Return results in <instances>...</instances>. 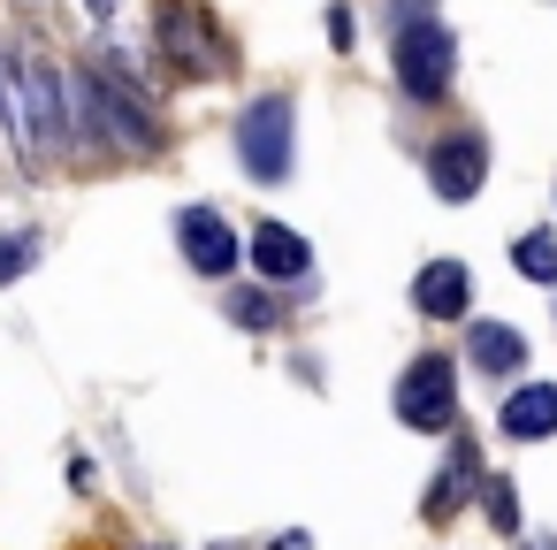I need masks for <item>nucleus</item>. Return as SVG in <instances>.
I'll list each match as a JSON object with an SVG mask.
<instances>
[{"label":"nucleus","mask_w":557,"mask_h":550,"mask_svg":"<svg viewBox=\"0 0 557 550\" xmlns=\"http://www.w3.org/2000/svg\"><path fill=\"white\" fill-rule=\"evenodd\" d=\"M70 115H77V131H85L92 146H108V154H131V161H153V154L169 146V131H161L153 100H146L138 85L108 77L100 62L70 77Z\"/></svg>","instance_id":"f257e3e1"},{"label":"nucleus","mask_w":557,"mask_h":550,"mask_svg":"<svg viewBox=\"0 0 557 550\" xmlns=\"http://www.w3.org/2000/svg\"><path fill=\"white\" fill-rule=\"evenodd\" d=\"M70 138H77L70 77H62L47 54H16V161H24V169H47Z\"/></svg>","instance_id":"f03ea898"},{"label":"nucleus","mask_w":557,"mask_h":550,"mask_svg":"<svg viewBox=\"0 0 557 550\" xmlns=\"http://www.w3.org/2000/svg\"><path fill=\"white\" fill-rule=\"evenodd\" d=\"M153 47L184 77H222L230 70V39L214 32V16L199 0H153Z\"/></svg>","instance_id":"7ed1b4c3"},{"label":"nucleus","mask_w":557,"mask_h":550,"mask_svg":"<svg viewBox=\"0 0 557 550\" xmlns=\"http://www.w3.org/2000/svg\"><path fill=\"white\" fill-rule=\"evenodd\" d=\"M389 70H397L405 100H443L450 77H458V39H450V24H435V16L397 24V39H389Z\"/></svg>","instance_id":"20e7f679"},{"label":"nucleus","mask_w":557,"mask_h":550,"mask_svg":"<svg viewBox=\"0 0 557 550\" xmlns=\"http://www.w3.org/2000/svg\"><path fill=\"white\" fill-rule=\"evenodd\" d=\"M290 146H298V123H290V93H260L245 115H237V161L252 184H283L290 176Z\"/></svg>","instance_id":"39448f33"},{"label":"nucleus","mask_w":557,"mask_h":550,"mask_svg":"<svg viewBox=\"0 0 557 550\" xmlns=\"http://www.w3.org/2000/svg\"><path fill=\"white\" fill-rule=\"evenodd\" d=\"M397 420H405V428H420V436L458 428V375H450V359H443V352H420V359L397 375Z\"/></svg>","instance_id":"423d86ee"},{"label":"nucleus","mask_w":557,"mask_h":550,"mask_svg":"<svg viewBox=\"0 0 557 550\" xmlns=\"http://www.w3.org/2000/svg\"><path fill=\"white\" fill-rule=\"evenodd\" d=\"M428 184H435V199H473L481 184H488V138L481 131H450V138H435L428 146Z\"/></svg>","instance_id":"0eeeda50"},{"label":"nucleus","mask_w":557,"mask_h":550,"mask_svg":"<svg viewBox=\"0 0 557 550\" xmlns=\"http://www.w3.org/2000/svg\"><path fill=\"white\" fill-rule=\"evenodd\" d=\"M176 245H184V260H191L199 276H230L237 253H245L222 207H184V215H176Z\"/></svg>","instance_id":"6e6552de"},{"label":"nucleus","mask_w":557,"mask_h":550,"mask_svg":"<svg viewBox=\"0 0 557 550\" xmlns=\"http://www.w3.org/2000/svg\"><path fill=\"white\" fill-rule=\"evenodd\" d=\"M245 253H252V268L268 276V283H298V276H313V245L290 230V222H252V237H245Z\"/></svg>","instance_id":"1a4fd4ad"},{"label":"nucleus","mask_w":557,"mask_h":550,"mask_svg":"<svg viewBox=\"0 0 557 550\" xmlns=\"http://www.w3.org/2000/svg\"><path fill=\"white\" fill-rule=\"evenodd\" d=\"M412 306H420L428 321H458V314L473 306V276H466L458 260H428V268L412 276Z\"/></svg>","instance_id":"9d476101"},{"label":"nucleus","mask_w":557,"mask_h":550,"mask_svg":"<svg viewBox=\"0 0 557 550\" xmlns=\"http://www.w3.org/2000/svg\"><path fill=\"white\" fill-rule=\"evenodd\" d=\"M496 428H504L511 443H542V436H557V382H519V390L504 398Z\"/></svg>","instance_id":"9b49d317"},{"label":"nucleus","mask_w":557,"mask_h":550,"mask_svg":"<svg viewBox=\"0 0 557 550\" xmlns=\"http://www.w3.org/2000/svg\"><path fill=\"white\" fill-rule=\"evenodd\" d=\"M473 489H481V459H473V443H466V436H450V459H443V474H435V489H428V504H420V512H428V527H443Z\"/></svg>","instance_id":"f8f14e48"},{"label":"nucleus","mask_w":557,"mask_h":550,"mask_svg":"<svg viewBox=\"0 0 557 550\" xmlns=\"http://www.w3.org/2000/svg\"><path fill=\"white\" fill-rule=\"evenodd\" d=\"M466 367L511 375V367H527V337H519L511 321H473V329H466Z\"/></svg>","instance_id":"ddd939ff"},{"label":"nucleus","mask_w":557,"mask_h":550,"mask_svg":"<svg viewBox=\"0 0 557 550\" xmlns=\"http://www.w3.org/2000/svg\"><path fill=\"white\" fill-rule=\"evenodd\" d=\"M511 268H519L527 283H557V237H549V230H527V237L511 245Z\"/></svg>","instance_id":"4468645a"},{"label":"nucleus","mask_w":557,"mask_h":550,"mask_svg":"<svg viewBox=\"0 0 557 550\" xmlns=\"http://www.w3.org/2000/svg\"><path fill=\"white\" fill-rule=\"evenodd\" d=\"M230 321H237V329H275V321H283V298H275L268 283H260V291H230Z\"/></svg>","instance_id":"2eb2a0df"},{"label":"nucleus","mask_w":557,"mask_h":550,"mask_svg":"<svg viewBox=\"0 0 557 550\" xmlns=\"http://www.w3.org/2000/svg\"><path fill=\"white\" fill-rule=\"evenodd\" d=\"M39 268V230H0V283H16Z\"/></svg>","instance_id":"dca6fc26"},{"label":"nucleus","mask_w":557,"mask_h":550,"mask_svg":"<svg viewBox=\"0 0 557 550\" xmlns=\"http://www.w3.org/2000/svg\"><path fill=\"white\" fill-rule=\"evenodd\" d=\"M481 504H488V520H496L504 535L519 527V497H511V481H504V474H488V481H481Z\"/></svg>","instance_id":"f3484780"},{"label":"nucleus","mask_w":557,"mask_h":550,"mask_svg":"<svg viewBox=\"0 0 557 550\" xmlns=\"http://www.w3.org/2000/svg\"><path fill=\"white\" fill-rule=\"evenodd\" d=\"M0 138L16 146V62L0 54Z\"/></svg>","instance_id":"a211bd4d"},{"label":"nucleus","mask_w":557,"mask_h":550,"mask_svg":"<svg viewBox=\"0 0 557 550\" xmlns=\"http://www.w3.org/2000/svg\"><path fill=\"white\" fill-rule=\"evenodd\" d=\"M115 9H123V0H85V16H92V24H115Z\"/></svg>","instance_id":"6ab92c4d"},{"label":"nucleus","mask_w":557,"mask_h":550,"mask_svg":"<svg viewBox=\"0 0 557 550\" xmlns=\"http://www.w3.org/2000/svg\"><path fill=\"white\" fill-rule=\"evenodd\" d=\"M275 550H313V542H306V535H283V542H275Z\"/></svg>","instance_id":"aec40b11"}]
</instances>
